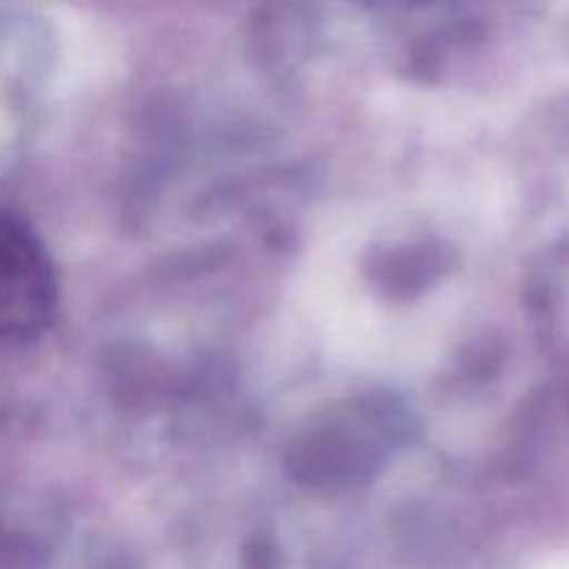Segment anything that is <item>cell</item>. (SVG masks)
<instances>
[{
	"label": "cell",
	"mask_w": 569,
	"mask_h": 569,
	"mask_svg": "<svg viewBox=\"0 0 569 569\" xmlns=\"http://www.w3.org/2000/svg\"><path fill=\"white\" fill-rule=\"evenodd\" d=\"M56 311V278L42 244L14 217L0 214V350L37 342Z\"/></svg>",
	"instance_id": "obj_1"
}]
</instances>
